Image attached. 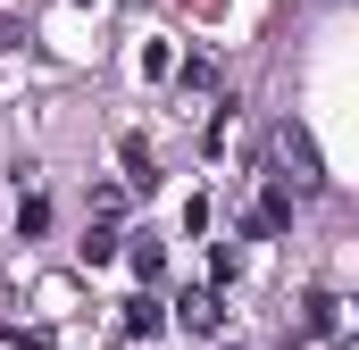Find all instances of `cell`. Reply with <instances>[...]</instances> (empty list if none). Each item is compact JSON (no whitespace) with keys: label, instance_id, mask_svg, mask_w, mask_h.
Masks as SVG:
<instances>
[{"label":"cell","instance_id":"5","mask_svg":"<svg viewBox=\"0 0 359 350\" xmlns=\"http://www.w3.org/2000/svg\"><path fill=\"white\" fill-rule=\"evenodd\" d=\"M309 334H343V300L334 292H309Z\"/></svg>","mask_w":359,"mask_h":350},{"label":"cell","instance_id":"4","mask_svg":"<svg viewBox=\"0 0 359 350\" xmlns=\"http://www.w3.org/2000/svg\"><path fill=\"white\" fill-rule=\"evenodd\" d=\"M117 159H126V192H151V183H159V175H151V150H142L134 134H126V150H117Z\"/></svg>","mask_w":359,"mask_h":350},{"label":"cell","instance_id":"8","mask_svg":"<svg viewBox=\"0 0 359 350\" xmlns=\"http://www.w3.org/2000/svg\"><path fill=\"white\" fill-rule=\"evenodd\" d=\"M126 334H159V309H151V292H134V300H126Z\"/></svg>","mask_w":359,"mask_h":350},{"label":"cell","instance_id":"7","mask_svg":"<svg viewBox=\"0 0 359 350\" xmlns=\"http://www.w3.org/2000/svg\"><path fill=\"white\" fill-rule=\"evenodd\" d=\"M159 267H168V251H159L151 234H134V275H142V284H159Z\"/></svg>","mask_w":359,"mask_h":350},{"label":"cell","instance_id":"2","mask_svg":"<svg viewBox=\"0 0 359 350\" xmlns=\"http://www.w3.org/2000/svg\"><path fill=\"white\" fill-rule=\"evenodd\" d=\"M176 317L192 326V334H217V326H226V309H217V284H192V292H176Z\"/></svg>","mask_w":359,"mask_h":350},{"label":"cell","instance_id":"3","mask_svg":"<svg viewBox=\"0 0 359 350\" xmlns=\"http://www.w3.org/2000/svg\"><path fill=\"white\" fill-rule=\"evenodd\" d=\"M284 225H292V192L268 183V192H259V209H251V234H284Z\"/></svg>","mask_w":359,"mask_h":350},{"label":"cell","instance_id":"1","mask_svg":"<svg viewBox=\"0 0 359 350\" xmlns=\"http://www.w3.org/2000/svg\"><path fill=\"white\" fill-rule=\"evenodd\" d=\"M268 159L284 175H276V183H284V192H292V200H301V192H318V183H326V175H318V142H309V134H301V125H276V142H268Z\"/></svg>","mask_w":359,"mask_h":350},{"label":"cell","instance_id":"6","mask_svg":"<svg viewBox=\"0 0 359 350\" xmlns=\"http://www.w3.org/2000/svg\"><path fill=\"white\" fill-rule=\"evenodd\" d=\"M76 259H84V267H109V259H117V234H109V225H92L84 242H76Z\"/></svg>","mask_w":359,"mask_h":350}]
</instances>
